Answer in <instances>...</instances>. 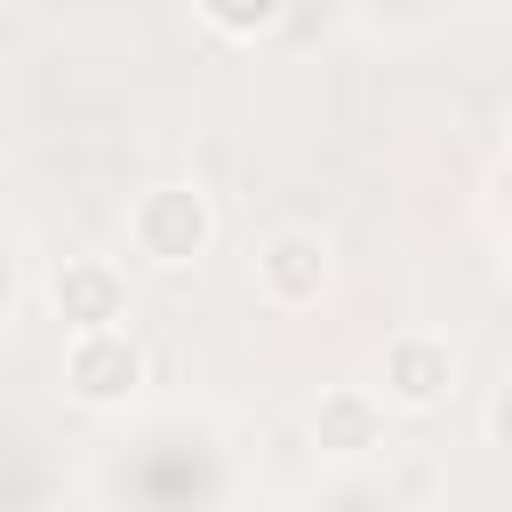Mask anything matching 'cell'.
I'll list each match as a JSON object with an SVG mask.
<instances>
[{"label":"cell","mask_w":512,"mask_h":512,"mask_svg":"<svg viewBox=\"0 0 512 512\" xmlns=\"http://www.w3.org/2000/svg\"><path fill=\"white\" fill-rule=\"evenodd\" d=\"M208 240H216V200H208L200 184L168 176V184L136 192V208H128V248H136L144 264L184 272V264H200V256H208Z\"/></svg>","instance_id":"obj_1"},{"label":"cell","mask_w":512,"mask_h":512,"mask_svg":"<svg viewBox=\"0 0 512 512\" xmlns=\"http://www.w3.org/2000/svg\"><path fill=\"white\" fill-rule=\"evenodd\" d=\"M136 384H144V344L128 328H96L64 344V392L80 408H120Z\"/></svg>","instance_id":"obj_2"},{"label":"cell","mask_w":512,"mask_h":512,"mask_svg":"<svg viewBox=\"0 0 512 512\" xmlns=\"http://www.w3.org/2000/svg\"><path fill=\"white\" fill-rule=\"evenodd\" d=\"M256 288H264V304H280V312L320 304V288H328V240L304 232V224L264 232V240H256Z\"/></svg>","instance_id":"obj_3"},{"label":"cell","mask_w":512,"mask_h":512,"mask_svg":"<svg viewBox=\"0 0 512 512\" xmlns=\"http://www.w3.org/2000/svg\"><path fill=\"white\" fill-rule=\"evenodd\" d=\"M48 304L72 336H96V328H120L128 320V280L112 256H64L48 272Z\"/></svg>","instance_id":"obj_4"},{"label":"cell","mask_w":512,"mask_h":512,"mask_svg":"<svg viewBox=\"0 0 512 512\" xmlns=\"http://www.w3.org/2000/svg\"><path fill=\"white\" fill-rule=\"evenodd\" d=\"M448 392H456V344H448V336L408 328V336L384 344V408L424 416V408H440Z\"/></svg>","instance_id":"obj_5"},{"label":"cell","mask_w":512,"mask_h":512,"mask_svg":"<svg viewBox=\"0 0 512 512\" xmlns=\"http://www.w3.org/2000/svg\"><path fill=\"white\" fill-rule=\"evenodd\" d=\"M312 448L320 456H368L384 448V392L368 384H328L312 400Z\"/></svg>","instance_id":"obj_6"},{"label":"cell","mask_w":512,"mask_h":512,"mask_svg":"<svg viewBox=\"0 0 512 512\" xmlns=\"http://www.w3.org/2000/svg\"><path fill=\"white\" fill-rule=\"evenodd\" d=\"M200 24L224 32V40H264V32H280L288 16H280V8H224V0H200Z\"/></svg>","instance_id":"obj_7"}]
</instances>
